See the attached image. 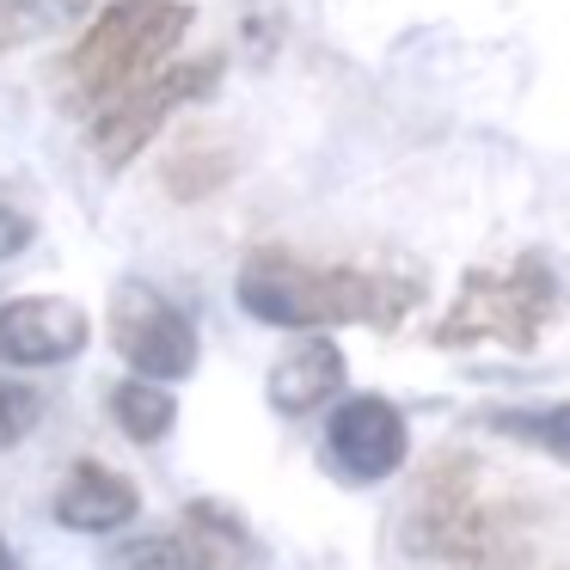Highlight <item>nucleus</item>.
<instances>
[{"mask_svg":"<svg viewBox=\"0 0 570 570\" xmlns=\"http://www.w3.org/2000/svg\"><path fill=\"white\" fill-rule=\"evenodd\" d=\"M117 570H215V558L203 552V540L190 528L178 533H141L117 552Z\"/></svg>","mask_w":570,"mask_h":570,"instance_id":"nucleus-13","label":"nucleus"},{"mask_svg":"<svg viewBox=\"0 0 570 570\" xmlns=\"http://www.w3.org/2000/svg\"><path fill=\"white\" fill-rule=\"evenodd\" d=\"M141 515V491L105 460H75L56 491V521L68 533H117Z\"/></svg>","mask_w":570,"mask_h":570,"instance_id":"nucleus-9","label":"nucleus"},{"mask_svg":"<svg viewBox=\"0 0 570 570\" xmlns=\"http://www.w3.org/2000/svg\"><path fill=\"white\" fill-rule=\"evenodd\" d=\"M38 417H43V393H38V386L7 381V374H0V454L26 442V435L38 430Z\"/></svg>","mask_w":570,"mask_h":570,"instance_id":"nucleus-16","label":"nucleus"},{"mask_svg":"<svg viewBox=\"0 0 570 570\" xmlns=\"http://www.w3.org/2000/svg\"><path fill=\"white\" fill-rule=\"evenodd\" d=\"M411 454V430L405 411L381 393H356L325 417V460L337 466V479L350 484H374L393 479Z\"/></svg>","mask_w":570,"mask_h":570,"instance_id":"nucleus-7","label":"nucleus"},{"mask_svg":"<svg viewBox=\"0 0 570 570\" xmlns=\"http://www.w3.org/2000/svg\"><path fill=\"white\" fill-rule=\"evenodd\" d=\"M234 295L252 320L276 332H332V325L399 332L423 301V276L368 271V264H307L288 246H258L239 264Z\"/></svg>","mask_w":570,"mask_h":570,"instance_id":"nucleus-1","label":"nucleus"},{"mask_svg":"<svg viewBox=\"0 0 570 570\" xmlns=\"http://www.w3.org/2000/svg\"><path fill=\"white\" fill-rule=\"evenodd\" d=\"M92 337V320L68 295H19L0 307V362L7 368H56L75 362Z\"/></svg>","mask_w":570,"mask_h":570,"instance_id":"nucleus-8","label":"nucleus"},{"mask_svg":"<svg viewBox=\"0 0 570 570\" xmlns=\"http://www.w3.org/2000/svg\"><path fill=\"white\" fill-rule=\"evenodd\" d=\"M190 0H111L99 19L87 26V38L68 56V99L75 111H105L129 87H141L148 75H160L173 62V50L190 31Z\"/></svg>","mask_w":570,"mask_h":570,"instance_id":"nucleus-3","label":"nucleus"},{"mask_svg":"<svg viewBox=\"0 0 570 570\" xmlns=\"http://www.w3.org/2000/svg\"><path fill=\"white\" fill-rule=\"evenodd\" d=\"M185 528L203 540V552L215 558V570H234L239 558L252 552V533L239 528V515H234V509H222V503H203V497H197V503H185Z\"/></svg>","mask_w":570,"mask_h":570,"instance_id":"nucleus-14","label":"nucleus"},{"mask_svg":"<svg viewBox=\"0 0 570 570\" xmlns=\"http://www.w3.org/2000/svg\"><path fill=\"white\" fill-rule=\"evenodd\" d=\"M564 313V283H558L546 252H521L503 271H466L460 295L435 320V350H472V344H503L528 356L546 337V325Z\"/></svg>","mask_w":570,"mask_h":570,"instance_id":"nucleus-4","label":"nucleus"},{"mask_svg":"<svg viewBox=\"0 0 570 570\" xmlns=\"http://www.w3.org/2000/svg\"><path fill=\"white\" fill-rule=\"evenodd\" d=\"M111 423L129 435V442H141V448L166 442V435H173V423H178V399H173V386L141 381V374L117 381V386H111Z\"/></svg>","mask_w":570,"mask_h":570,"instance_id":"nucleus-12","label":"nucleus"},{"mask_svg":"<svg viewBox=\"0 0 570 570\" xmlns=\"http://www.w3.org/2000/svg\"><path fill=\"white\" fill-rule=\"evenodd\" d=\"M479 430L521 442V448H540L546 460L570 466V399L564 405H491V411H479Z\"/></svg>","mask_w":570,"mask_h":570,"instance_id":"nucleus-11","label":"nucleus"},{"mask_svg":"<svg viewBox=\"0 0 570 570\" xmlns=\"http://www.w3.org/2000/svg\"><path fill=\"white\" fill-rule=\"evenodd\" d=\"M521 515L515 497H491L484 466L472 454H435L423 466L405 509V546L417 558H442L454 570H503L521 558Z\"/></svg>","mask_w":570,"mask_h":570,"instance_id":"nucleus-2","label":"nucleus"},{"mask_svg":"<svg viewBox=\"0 0 570 570\" xmlns=\"http://www.w3.org/2000/svg\"><path fill=\"white\" fill-rule=\"evenodd\" d=\"M264 393H271V405L283 411V417H307V411L325 405V399L344 393V350H337L325 332H307L288 356H276Z\"/></svg>","mask_w":570,"mask_h":570,"instance_id":"nucleus-10","label":"nucleus"},{"mask_svg":"<svg viewBox=\"0 0 570 570\" xmlns=\"http://www.w3.org/2000/svg\"><path fill=\"white\" fill-rule=\"evenodd\" d=\"M227 75V56H203V62H166L160 75H148L141 87H129L117 105L92 111V148H99L105 173H124L185 105H203Z\"/></svg>","mask_w":570,"mask_h":570,"instance_id":"nucleus-5","label":"nucleus"},{"mask_svg":"<svg viewBox=\"0 0 570 570\" xmlns=\"http://www.w3.org/2000/svg\"><path fill=\"white\" fill-rule=\"evenodd\" d=\"M31 234H38V227H31V215H26V209H13V203L0 197V264L19 258V252L31 246Z\"/></svg>","mask_w":570,"mask_h":570,"instance_id":"nucleus-17","label":"nucleus"},{"mask_svg":"<svg viewBox=\"0 0 570 570\" xmlns=\"http://www.w3.org/2000/svg\"><path fill=\"white\" fill-rule=\"evenodd\" d=\"M0 570H13V558H7V546H0Z\"/></svg>","mask_w":570,"mask_h":570,"instance_id":"nucleus-18","label":"nucleus"},{"mask_svg":"<svg viewBox=\"0 0 570 570\" xmlns=\"http://www.w3.org/2000/svg\"><path fill=\"white\" fill-rule=\"evenodd\" d=\"M92 0H0V50H13L26 38H43V31L80 19Z\"/></svg>","mask_w":570,"mask_h":570,"instance_id":"nucleus-15","label":"nucleus"},{"mask_svg":"<svg viewBox=\"0 0 570 570\" xmlns=\"http://www.w3.org/2000/svg\"><path fill=\"white\" fill-rule=\"evenodd\" d=\"M111 344L141 381H185L197 374V325L148 283H117L111 295Z\"/></svg>","mask_w":570,"mask_h":570,"instance_id":"nucleus-6","label":"nucleus"}]
</instances>
